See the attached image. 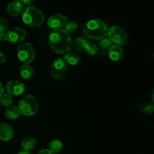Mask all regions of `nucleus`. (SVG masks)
<instances>
[{
  "mask_svg": "<svg viewBox=\"0 0 154 154\" xmlns=\"http://www.w3.org/2000/svg\"><path fill=\"white\" fill-rule=\"evenodd\" d=\"M48 42L51 49L60 54L69 52L72 45L70 35L63 28L53 30L49 35Z\"/></svg>",
  "mask_w": 154,
  "mask_h": 154,
  "instance_id": "nucleus-1",
  "label": "nucleus"
},
{
  "mask_svg": "<svg viewBox=\"0 0 154 154\" xmlns=\"http://www.w3.org/2000/svg\"><path fill=\"white\" fill-rule=\"evenodd\" d=\"M83 32L89 38L100 41L108 35V27L101 20H90L84 24Z\"/></svg>",
  "mask_w": 154,
  "mask_h": 154,
  "instance_id": "nucleus-2",
  "label": "nucleus"
},
{
  "mask_svg": "<svg viewBox=\"0 0 154 154\" xmlns=\"http://www.w3.org/2000/svg\"><path fill=\"white\" fill-rule=\"evenodd\" d=\"M22 20L30 27H38L45 22L43 12L34 6L25 7L22 12Z\"/></svg>",
  "mask_w": 154,
  "mask_h": 154,
  "instance_id": "nucleus-3",
  "label": "nucleus"
},
{
  "mask_svg": "<svg viewBox=\"0 0 154 154\" xmlns=\"http://www.w3.org/2000/svg\"><path fill=\"white\" fill-rule=\"evenodd\" d=\"M18 108L21 114L30 117L36 114L38 110V102L32 95H26L19 102Z\"/></svg>",
  "mask_w": 154,
  "mask_h": 154,
  "instance_id": "nucleus-4",
  "label": "nucleus"
},
{
  "mask_svg": "<svg viewBox=\"0 0 154 154\" xmlns=\"http://www.w3.org/2000/svg\"><path fill=\"white\" fill-rule=\"evenodd\" d=\"M18 60L24 65H29L35 57V51L32 45L29 42L20 44L17 48Z\"/></svg>",
  "mask_w": 154,
  "mask_h": 154,
  "instance_id": "nucleus-5",
  "label": "nucleus"
},
{
  "mask_svg": "<svg viewBox=\"0 0 154 154\" xmlns=\"http://www.w3.org/2000/svg\"><path fill=\"white\" fill-rule=\"evenodd\" d=\"M108 36L112 43H114L119 46L126 45L128 42V35L126 32L117 26L108 28Z\"/></svg>",
  "mask_w": 154,
  "mask_h": 154,
  "instance_id": "nucleus-6",
  "label": "nucleus"
},
{
  "mask_svg": "<svg viewBox=\"0 0 154 154\" xmlns=\"http://www.w3.org/2000/svg\"><path fill=\"white\" fill-rule=\"evenodd\" d=\"M67 71V64L63 58H57L52 62L51 66V75L55 79H62L66 75Z\"/></svg>",
  "mask_w": 154,
  "mask_h": 154,
  "instance_id": "nucleus-7",
  "label": "nucleus"
},
{
  "mask_svg": "<svg viewBox=\"0 0 154 154\" xmlns=\"http://www.w3.org/2000/svg\"><path fill=\"white\" fill-rule=\"evenodd\" d=\"M75 46L80 51H84L89 55L93 56L98 53L97 46L85 37H78L75 39Z\"/></svg>",
  "mask_w": 154,
  "mask_h": 154,
  "instance_id": "nucleus-8",
  "label": "nucleus"
},
{
  "mask_svg": "<svg viewBox=\"0 0 154 154\" xmlns=\"http://www.w3.org/2000/svg\"><path fill=\"white\" fill-rule=\"evenodd\" d=\"M26 35V32L21 27H14L7 32L8 42L12 44H17L23 42Z\"/></svg>",
  "mask_w": 154,
  "mask_h": 154,
  "instance_id": "nucleus-9",
  "label": "nucleus"
},
{
  "mask_svg": "<svg viewBox=\"0 0 154 154\" xmlns=\"http://www.w3.org/2000/svg\"><path fill=\"white\" fill-rule=\"evenodd\" d=\"M25 90L23 84L19 81H8L5 85V90L7 91L8 94L11 96H20L22 94Z\"/></svg>",
  "mask_w": 154,
  "mask_h": 154,
  "instance_id": "nucleus-10",
  "label": "nucleus"
},
{
  "mask_svg": "<svg viewBox=\"0 0 154 154\" xmlns=\"http://www.w3.org/2000/svg\"><path fill=\"white\" fill-rule=\"evenodd\" d=\"M67 22V17L61 14H55L50 17L48 20V25L50 28L57 29H62Z\"/></svg>",
  "mask_w": 154,
  "mask_h": 154,
  "instance_id": "nucleus-11",
  "label": "nucleus"
},
{
  "mask_svg": "<svg viewBox=\"0 0 154 154\" xmlns=\"http://www.w3.org/2000/svg\"><path fill=\"white\" fill-rule=\"evenodd\" d=\"M108 57L113 62H120L123 58V50L120 46L113 45L108 51Z\"/></svg>",
  "mask_w": 154,
  "mask_h": 154,
  "instance_id": "nucleus-12",
  "label": "nucleus"
},
{
  "mask_svg": "<svg viewBox=\"0 0 154 154\" xmlns=\"http://www.w3.org/2000/svg\"><path fill=\"white\" fill-rule=\"evenodd\" d=\"M14 131L11 126L6 123H0V140L8 141L12 138Z\"/></svg>",
  "mask_w": 154,
  "mask_h": 154,
  "instance_id": "nucleus-13",
  "label": "nucleus"
},
{
  "mask_svg": "<svg viewBox=\"0 0 154 154\" xmlns=\"http://www.w3.org/2000/svg\"><path fill=\"white\" fill-rule=\"evenodd\" d=\"M23 8L21 1H14L8 5L7 12L10 16L17 17L22 14Z\"/></svg>",
  "mask_w": 154,
  "mask_h": 154,
  "instance_id": "nucleus-14",
  "label": "nucleus"
},
{
  "mask_svg": "<svg viewBox=\"0 0 154 154\" xmlns=\"http://www.w3.org/2000/svg\"><path fill=\"white\" fill-rule=\"evenodd\" d=\"M37 141L32 137H26L21 142V149L23 151L29 152L36 147Z\"/></svg>",
  "mask_w": 154,
  "mask_h": 154,
  "instance_id": "nucleus-15",
  "label": "nucleus"
},
{
  "mask_svg": "<svg viewBox=\"0 0 154 154\" xmlns=\"http://www.w3.org/2000/svg\"><path fill=\"white\" fill-rule=\"evenodd\" d=\"M20 114L18 107L14 105H10L5 110V115L9 120H16L20 116Z\"/></svg>",
  "mask_w": 154,
  "mask_h": 154,
  "instance_id": "nucleus-16",
  "label": "nucleus"
},
{
  "mask_svg": "<svg viewBox=\"0 0 154 154\" xmlns=\"http://www.w3.org/2000/svg\"><path fill=\"white\" fill-rule=\"evenodd\" d=\"M63 60L66 62V64L71 66H75L80 62V57L78 54L75 52H67L65 54L63 57Z\"/></svg>",
  "mask_w": 154,
  "mask_h": 154,
  "instance_id": "nucleus-17",
  "label": "nucleus"
},
{
  "mask_svg": "<svg viewBox=\"0 0 154 154\" xmlns=\"http://www.w3.org/2000/svg\"><path fill=\"white\" fill-rule=\"evenodd\" d=\"M112 45L113 43L111 42V40H110L109 38H105L99 41L98 45H96L98 52H101L102 53V54H105V53L108 52V50L110 49V48H111Z\"/></svg>",
  "mask_w": 154,
  "mask_h": 154,
  "instance_id": "nucleus-18",
  "label": "nucleus"
},
{
  "mask_svg": "<svg viewBox=\"0 0 154 154\" xmlns=\"http://www.w3.org/2000/svg\"><path fill=\"white\" fill-rule=\"evenodd\" d=\"M20 74L24 80H30L32 78L33 69L29 65H23L20 69Z\"/></svg>",
  "mask_w": 154,
  "mask_h": 154,
  "instance_id": "nucleus-19",
  "label": "nucleus"
},
{
  "mask_svg": "<svg viewBox=\"0 0 154 154\" xmlns=\"http://www.w3.org/2000/svg\"><path fill=\"white\" fill-rule=\"evenodd\" d=\"M48 150L51 153H58L63 149V144L59 140H53L48 145Z\"/></svg>",
  "mask_w": 154,
  "mask_h": 154,
  "instance_id": "nucleus-20",
  "label": "nucleus"
},
{
  "mask_svg": "<svg viewBox=\"0 0 154 154\" xmlns=\"http://www.w3.org/2000/svg\"><path fill=\"white\" fill-rule=\"evenodd\" d=\"M140 111L144 115H150L154 112V105L152 102H144L140 107Z\"/></svg>",
  "mask_w": 154,
  "mask_h": 154,
  "instance_id": "nucleus-21",
  "label": "nucleus"
},
{
  "mask_svg": "<svg viewBox=\"0 0 154 154\" xmlns=\"http://www.w3.org/2000/svg\"><path fill=\"white\" fill-rule=\"evenodd\" d=\"M13 103V99H12L11 96L8 93H3L2 96L0 97V104L5 107H8L11 105Z\"/></svg>",
  "mask_w": 154,
  "mask_h": 154,
  "instance_id": "nucleus-22",
  "label": "nucleus"
},
{
  "mask_svg": "<svg viewBox=\"0 0 154 154\" xmlns=\"http://www.w3.org/2000/svg\"><path fill=\"white\" fill-rule=\"evenodd\" d=\"M78 27V24L74 20H70V21H67L66 23V24L63 26V29L66 30L68 33H72L74 32L75 31V29Z\"/></svg>",
  "mask_w": 154,
  "mask_h": 154,
  "instance_id": "nucleus-23",
  "label": "nucleus"
},
{
  "mask_svg": "<svg viewBox=\"0 0 154 154\" xmlns=\"http://www.w3.org/2000/svg\"><path fill=\"white\" fill-rule=\"evenodd\" d=\"M8 30V22L6 19L0 17V33L7 32Z\"/></svg>",
  "mask_w": 154,
  "mask_h": 154,
  "instance_id": "nucleus-24",
  "label": "nucleus"
},
{
  "mask_svg": "<svg viewBox=\"0 0 154 154\" xmlns=\"http://www.w3.org/2000/svg\"><path fill=\"white\" fill-rule=\"evenodd\" d=\"M21 3L25 7H30V6L33 5V4L35 3V1H32V0H23V1H21Z\"/></svg>",
  "mask_w": 154,
  "mask_h": 154,
  "instance_id": "nucleus-25",
  "label": "nucleus"
},
{
  "mask_svg": "<svg viewBox=\"0 0 154 154\" xmlns=\"http://www.w3.org/2000/svg\"><path fill=\"white\" fill-rule=\"evenodd\" d=\"M8 41L7 32H2L0 33V42H4Z\"/></svg>",
  "mask_w": 154,
  "mask_h": 154,
  "instance_id": "nucleus-26",
  "label": "nucleus"
},
{
  "mask_svg": "<svg viewBox=\"0 0 154 154\" xmlns=\"http://www.w3.org/2000/svg\"><path fill=\"white\" fill-rule=\"evenodd\" d=\"M6 58H5V56L3 53L0 52V65H2L4 64L5 62Z\"/></svg>",
  "mask_w": 154,
  "mask_h": 154,
  "instance_id": "nucleus-27",
  "label": "nucleus"
},
{
  "mask_svg": "<svg viewBox=\"0 0 154 154\" xmlns=\"http://www.w3.org/2000/svg\"><path fill=\"white\" fill-rule=\"evenodd\" d=\"M37 154H52L49 151L48 149H42V150H39V152Z\"/></svg>",
  "mask_w": 154,
  "mask_h": 154,
  "instance_id": "nucleus-28",
  "label": "nucleus"
},
{
  "mask_svg": "<svg viewBox=\"0 0 154 154\" xmlns=\"http://www.w3.org/2000/svg\"><path fill=\"white\" fill-rule=\"evenodd\" d=\"M4 93V87H3V85L2 84V82L0 81V97L2 96V95Z\"/></svg>",
  "mask_w": 154,
  "mask_h": 154,
  "instance_id": "nucleus-29",
  "label": "nucleus"
},
{
  "mask_svg": "<svg viewBox=\"0 0 154 154\" xmlns=\"http://www.w3.org/2000/svg\"><path fill=\"white\" fill-rule=\"evenodd\" d=\"M151 99H152V103L154 105V89L152 91V94H151Z\"/></svg>",
  "mask_w": 154,
  "mask_h": 154,
  "instance_id": "nucleus-30",
  "label": "nucleus"
},
{
  "mask_svg": "<svg viewBox=\"0 0 154 154\" xmlns=\"http://www.w3.org/2000/svg\"><path fill=\"white\" fill-rule=\"evenodd\" d=\"M17 154H32L31 153H29V152H26V151H20L18 152Z\"/></svg>",
  "mask_w": 154,
  "mask_h": 154,
  "instance_id": "nucleus-31",
  "label": "nucleus"
},
{
  "mask_svg": "<svg viewBox=\"0 0 154 154\" xmlns=\"http://www.w3.org/2000/svg\"><path fill=\"white\" fill-rule=\"evenodd\" d=\"M0 108H1V104H0Z\"/></svg>",
  "mask_w": 154,
  "mask_h": 154,
  "instance_id": "nucleus-32",
  "label": "nucleus"
},
{
  "mask_svg": "<svg viewBox=\"0 0 154 154\" xmlns=\"http://www.w3.org/2000/svg\"><path fill=\"white\" fill-rule=\"evenodd\" d=\"M153 58H154V53H153Z\"/></svg>",
  "mask_w": 154,
  "mask_h": 154,
  "instance_id": "nucleus-33",
  "label": "nucleus"
}]
</instances>
